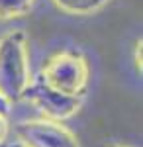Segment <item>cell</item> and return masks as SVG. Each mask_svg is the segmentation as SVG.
<instances>
[{"label":"cell","instance_id":"8992f818","mask_svg":"<svg viewBox=\"0 0 143 147\" xmlns=\"http://www.w3.org/2000/svg\"><path fill=\"white\" fill-rule=\"evenodd\" d=\"M33 0H0V20L22 18L32 10Z\"/></svg>","mask_w":143,"mask_h":147},{"label":"cell","instance_id":"9c48e42d","mask_svg":"<svg viewBox=\"0 0 143 147\" xmlns=\"http://www.w3.org/2000/svg\"><path fill=\"white\" fill-rule=\"evenodd\" d=\"M0 147H26V145H24V143H20L18 139H16V141H6V139H4V141L0 143Z\"/></svg>","mask_w":143,"mask_h":147},{"label":"cell","instance_id":"52a82bcc","mask_svg":"<svg viewBox=\"0 0 143 147\" xmlns=\"http://www.w3.org/2000/svg\"><path fill=\"white\" fill-rule=\"evenodd\" d=\"M6 134H8V120H6V116L0 114V143L6 139Z\"/></svg>","mask_w":143,"mask_h":147},{"label":"cell","instance_id":"5b68a950","mask_svg":"<svg viewBox=\"0 0 143 147\" xmlns=\"http://www.w3.org/2000/svg\"><path fill=\"white\" fill-rule=\"evenodd\" d=\"M59 10L73 16H88L102 10L110 0H51Z\"/></svg>","mask_w":143,"mask_h":147},{"label":"cell","instance_id":"6da1fadb","mask_svg":"<svg viewBox=\"0 0 143 147\" xmlns=\"http://www.w3.org/2000/svg\"><path fill=\"white\" fill-rule=\"evenodd\" d=\"M32 82L28 41L22 30H12L0 37V94L10 102L22 100Z\"/></svg>","mask_w":143,"mask_h":147},{"label":"cell","instance_id":"3957f363","mask_svg":"<svg viewBox=\"0 0 143 147\" xmlns=\"http://www.w3.org/2000/svg\"><path fill=\"white\" fill-rule=\"evenodd\" d=\"M22 98L35 106L43 118L55 120V122H63L67 118L75 116L82 102L80 96H71L61 90H55L53 86L45 84L41 79H32Z\"/></svg>","mask_w":143,"mask_h":147},{"label":"cell","instance_id":"7a4b0ae2","mask_svg":"<svg viewBox=\"0 0 143 147\" xmlns=\"http://www.w3.org/2000/svg\"><path fill=\"white\" fill-rule=\"evenodd\" d=\"M39 79L55 90L82 98L90 79V67L78 49H61L45 59Z\"/></svg>","mask_w":143,"mask_h":147},{"label":"cell","instance_id":"ba28073f","mask_svg":"<svg viewBox=\"0 0 143 147\" xmlns=\"http://www.w3.org/2000/svg\"><path fill=\"white\" fill-rule=\"evenodd\" d=\"M8 110H10V102L0 94V114L2 116H8Z\"/></svg>","mask_w":143,"mask_h":147},{"label":"cell","instance_id":"277c9868","mask_svg":"<svg viewBox=\"0 0 143 147\" xmlns=\"http://www.w3.org/2000/svg\"><path fill=\"white\" fill-rule=\"evenodd\" d=\"M16 137L26 147H80L75 134L55 120H30L16 125Z\"/></svg>","mask_w":143,"mask_h":147},{"label":"cell","instance_id":"30bf717a","mask_svg":"<svg viewBox=\"0 0 143 147\" xmlns=\"http://www.w3.org/2000/svg\"><path fill=\"white\" fill-rule=\"evenodd\" d=\"M102 147H125V145H120V143H106V145Z\"/></svg>","mask_w":143,"mask_h":147}]
</instances>
